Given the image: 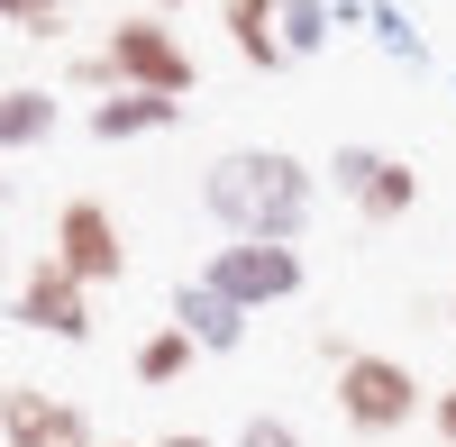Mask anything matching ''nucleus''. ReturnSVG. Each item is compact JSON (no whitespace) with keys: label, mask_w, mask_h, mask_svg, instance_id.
Returning <instances> with one entry per match:
<instances>
[{"label":"nucleus","mask_w":456,"mask_h":447,"mask_svg":"<svg viewBox=\"0 0 456 447\" xmlns=\"http://www.w3.org/2000/svg\"><path fill=\"white\" fill-rule=\"evenodd\" d=\"M201 210L219 219L228 238L256 247H292L320 210V174L292 156V146H228V156L201 174Z\"/></svg>","instance_id":"nucleus-1"},{"label":"nucleus","mask_w":456,"mask_h":447,"mask_svg":"<svg viewBox=\"0 0 456 447\" xmlns=\"http://www.w3.org/2000/svg\"><path fill=\"white\" fill-rule=\"evenodd\" d=\"M329 402H338V420H347L356 438H393V429H411V420H420V402H429V384L411 375L402 356H384V347H356L347 365H338V384H329Z\"/></svg>","instance_id":"nucleus-2"},{"label":"nucleus","mask_w":456,"mask_h":447,"mask_svg":"<svg viewBox=\"0 0 456 447\" xmlns=\"http://www.w3.org/2000/svg\"><path fill=\"white\" fill-rule=\"evenodd\" d=\"M101 64H110V92H156V101H183L201 83L192 46H183L165 19H119L101 37Z\"/></svg>","instance_id":"nucleus-3"},{"label":"nucleus","mask_w":456,"mask_h":447,"mask_svg":"<svg viewBox=\"0 0 456 447\" xmlns=\"http://www.w3.org/2000/svg\"><path fill=\"white\" fill-rule=\"evenodd\" d=\"M201 283L219 292V302H238V311L292 302V292H301V247H256V238H228V247H210Z\"/></svg>","instance_id":"nucleus-4"},{"label":"nucleus","mask_w":456,"mask_h":447,"mask_svg":"<svg viewBox=\"0 0 456 447\" xmlns=\"http://www.w3.org/2000/svg\"><path fill=\"white\" fill-rule=\"evenodd\" d=\"M46 256H55V265L83 283V292H92V283H119V274H128L119 210H110V201H92V192H83V201H64V210H55V247H46Z\"/></svg>","instance_id":"nucleus-5"},{"label":"nucleus","mask_w":456,"mask_h":447,"mask_svg":"<svg viewBox=\"0 0 456 447\" xmlns=\"http://www.w3.org/2000/svg\"><path fill=\"white\" fill-rule=\"evenodd\" d=\"M329 183L347 192L356 219H374V229H393V219L420 201V174H411L402 156H384V146H338V156H329Z\"/></svg>","instance_id":"nucleus-6"},{"label":"nucleus","mask_w":456,"mask_h":447,"mask_svg":"<svg viewBox=\"0 0 456 447\" xmlns=\"http://www.w3.org/2000/svg\"><path fill=\"white\" fill-rule=\"evenodd\" d=\"M10 320H19V329H37V338L83 347V338H92V292L73 283L55 256H37V265L19 274V292H10Z\"/></svg>","instance_id":"nucleus-7"},{"label":"nucleus","mask_w":456,"mask_h":447,"mask_svg":"<svg viewBox=\"0 0 456 447\" xmlns=\"http://www.w3.org/2000/svg\"><path fill=\"white\" fill-rule=\"evenodd\" d=\"M0 438L10 447H101L64 393H37V384H0Z\"/></svg>","instance_id":"nucleus-8"},{"label":"nucleus","mask_w":456,"mask_h":447,"mask_svg":"<svg viewBox=\"0 0 456 447\" xmlns=\"http://www.w3.org/2000/svg\"><path fill=\"white\" fill-rule=\"evenodd\" d=\"M174 329H183V338H192V347L228 356V347L247 338V311H238V302H219V292H210V283L192 274V283H174Z\"/></svg>","instance_id":"nucleus-9"},{"label":"nucleus","mask_w":456,"mask_h":447,"mask_svg":"<svg viewBox=\"0 0 456 447\" xmlns=\"http://www.w3.org/2000/svg\"><path fill=\"white\" fill-rule=\"evenodd\" d=\"M55 119H64V101H55L46 83H0V146H10V156L46 146V137H55Z\"/></svg>","instance_id":"nucleus-10"},{"label":"nucleus","mask_w":456,"mask_h":447,"mask_svg":"<svg viewBox=\"0 0 456 447\" xmlns=\"http://www.w3.org/2000/svg\"><path fill=\"white\" fill-rule=\"evenodd\" d=\"M228 46H238L256 73H283V0H228Z\"/></svg>","instance_id":"nucleus-11"},{"label":"nucleus","mask_w":456,"mask_h":447,"mask_svg":"<svg viewBox=\"0 0 456 447\" xmlns=\"http://www.w3.org/2000/svg\"><path fill=\"white\" fill-rule=\"evenodd\" d=\"M174 119H183V101H156V92H110V101H92V137H101V146L156 137V128H174Z\"/></svg>","instance_id":"nucleus-12"},{"label":"nucleus","mask_w":456,"mask_h":447,"mask_svg":"<svg viewBox=\"0 0 456 447\" xmlns=\"http://www.w3.org/2000/svg\"><path fill=\"white\" fill-rule=\"evenodd\" d=\"M192 356H201V347L165 320L156 338H137V384H183V375H192Z\"/></svg>","instance_id":"nucleus-13"},{"label":"nucleus","mask_w":456,"mask_h":447,"mask_svg":"<svg viewBox=\"0 0 456 447\" xmlns=\"http://www.w3.org/2000/svg\"><path fill=\"white\" fill-rule=\"evenodd\" d=\"M329 0H283V55H320L329 46Z\"/></svg>","instance_id":"nucleus-14"},{"label":"nucleus","mask_w":456,"mask_h":447,"mask_svg":"<svg viewBox=\"0 0 456 447\" xmlns=\"http://www.w3.org/2000/svg\"><path fill=\"white\" fill-rule=\"evenodd\" d=\"M0 19L19 37H64V0H0Z\"/></svg>","instance_id":"nucleus-15"},{"label":"nucleus","mask_w":456,"mask_h":447,"mask_svg":"<svg viewBox=\"0 0 456 447\" xmlns=\"http://www.w3.org/2000/svg\"><path fill=\"white\" fill-rule=\"evenodd\" d=\"M365 19H374V37H384V46H393L402 64H420V37H411V19L393 10V0H374V10H365Z\"/></svg>","instance_id":"nucleus-16"},{"label":"nucleus","mask_w":456,"mask_h":447,"mask_svg":"<svg viewBox=\"0 0 456 447\" xmlns=\"http://www.w3.org/2000/svg\"><path fill=\"white\" fill-rule=\"evenodd\" d=\"M238 447H301V429H292V420H274V411H256V420L238 429Z\"/></svg>","instance_id":"nucleus-17"},{"label":"nucleus","mask_w":456,"mask_h":447,"mask_svg":"<svg viewBox=\"0 0 456 447\" xmlns=\"http://www.w3.org/2000/svg\"><path fill=\"white\" fill-rule=\"evenodd\" d=\"M429 429H438V438H447V447H456V384H447V393H438V402H429Z\"/></svg>","instance_id":"nucleus-18"},{"label":"nucleus","mask_w":456,"mask_h":447,"mask_svg":"<svg viewBox=\"0 0 456 447\" xmlns=\"http://www.w3.org/2000/svg\"><path fill=\"white\" fill-rule=\"evenodd\" d=\"M156 447H210V438H201V429H174V438H156Z\"/></svg>","instance_id":"nucleus-19"},{"label":"nucleus","mask_w":456,"mask_h":447,"mask_svg":"<svg viewBox=\"0 0 456 447\" xmlns=\"http://www.w3.org/2000/svg\"><path fill=\"white\" fill-rule=\"evenodd\" d=\"M101 447H128V438H101Z\"/></svg>","instance_id":"nucleus-20"},{"label":"nucleus","mask_w":456,"mask_h":447,"mask_svg":"<svg viewBox=\"0 0 456 447\" xmlns=\"http://www.w3.org/2000/svg\"><path fill=\"white\" fill-rule=\"evenodd\" d=\"M447 320H456V292H447Z\"/></svg>","instance_id":"nucleus-21"},{"label":"nucleus","mask_w":456,"mask_h":447,"mask_svg":"<svg viewBox=\"0 0 456 447\" xmlns=\"http://www.w3.org/2000/svg\"><path fill=\"white\" fill-rule=\"evenodd\" d=\"M165 10H174V0H165Z\"/></svg>","instance_id":"nucleus-22"}]
</instances>
